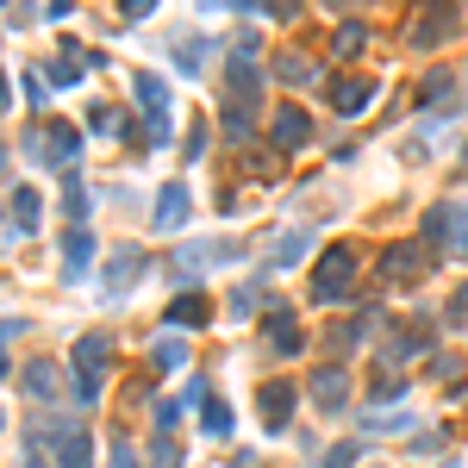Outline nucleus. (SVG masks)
Returning <instances> with one entry per match:
<instances>
[{
  "label": "nucleus",
  "mask_w": 468,
  "mask_h": 468,
  "mask_svg": "<svg viewBox=\"0 0 468 468\" xmlns=\"http://www.w3.org/2000/svg\"><path fill=\"white\" fill-rule=\"evenodd\" d=\"M350 275H356V256H350V250H325V256H319V269H313V300H319V306L350 300Z\"/></svg>",
  "instance_id": "f257e3e1"
},
{
  "label": "nucleus",
  "mask_w": 468,
  "mask_h": 468,
  "mask_svg": "<svg viewBox=\"0 0 468 468\" xmlns=\"http://www.w3.org/2000/svg\"><path fill=\"white\" fill-rule=\"evenodd\" d=\"M107 362H113V344H107V338H82V344H75V393H82V400L101 393Z\"/></svg>",
  "instance_id": "f03ea898"
},
{
  "label": "nucleus",
  "mask_w": 468,
  "mask_h": 468,
  "mask_svg": "<svg viewBox=\"0 0 468 468\" xmlns=\"http://www.w3.org/2000/svg\"><path fill=\"white\" fill-rule=\"evenodd\" d=\"M456 31V0H425L412 19V44H444Z\"/></svg>",
  "instance_id": "7ed1b4c3"
},
{
  "label": "nucleus",
  "mask_w": 468,
  "mask_h": 468,
  "mask_svg": "<svg viewBox=\"0 0 468 468\" xmlns=\"http://www.w3.org/2000/svg\"><path fill=\"white\" fill-rule=\"evenodd\" d=\"M419 269H425V243H393L381 256V281H412Z\"/></svg>",
  "instance_id": "20e7f679"
},
{
  "label": "nucleus",
  "mask_w": 468,
  "mask_h": 468,
  "mask_svg": "<svg viewBox=\"0 0 468 468\" xmlns=\"http://www.w3.org/2000/svg\"><path fill=\"white\" fill-rule=\"evenodd\" d=\"M256 406H262V425H269V431H281V425H287V412H294V387H287V381H262Z\"/></svg>",
  "instance_id": "39448f33"
},
{
  "label": "nucleus",
  "mask_w": 468,
  "mask_h": 468,
  "mask_svg": "<svg viewBox=\"0 0 468 468\" xmlns=\"http://www.w3.org/2000/svg\"><path fill=\"white\" fill-rule=\"evenodd\" d=\"M306 137H313V119L300 113V107H281L275 113V150H300Z\"/></svg>",
  "instance_id": "423d86ee"
},
{
  "label": "nucleus",
  "mask_w": 468,
  "mask_h": 468,
  "mask_svg": "<svg viewBox=\"0 0 468 468\" xmlns=\"http://www.w3.org/2000/svg\"><path fill=\"white\" fill-rule=\"evenodd\" d=\"M450 232V250H468V207H437L431 213V237Z\"/></svg>",
  "instance_id": "0eeeda50"
},
{
  "label": "nucleus",
  "mask_w": 468,
  "mask_h": 468,
  "mask_svg": "<svg viewBox=\"0 0 468 468\" xmlns=\"http://www.w3.org/2000/svg\"><path fill=\"white\" fill-rule=\"evenodd\" d=\"M368 94H375V88H368L362 75H344V82L331 88V107H338V113H362V107H368Z\"/></svg>",
  "instance_id": "6e6552de"
},
{
  "label": "nucleus",
  "mask_w": 468,
  "mask_h": 468,
  "mask_svg": "<svg viewBox=\"0 0 468 468\" xmlns=\"http://www.w3.org/2000/svg\"><path fill=\"white\" fill-rule=\"evenodd\" d=\"M188 219V188H163V200H156V232H175Z\"/></svg>",
  "instance_id": "1a4fd4ad"
},
{
  "label": "nucleus",
  "mask_w": 468,
  "mask_h": 468,
  "mask_svg": "<svg viewBox=\"0 0 468 468\" xmlns=\"http://www.w3.org/2000/svg\"><path fill=\"white\" fill-rule=\"evenodd\" d=\"M313 393H319V406H344V393H350V375H344V368H319Z\"/></svg>",
  "instance_id": "9d476101"
},
{
  "label": "nucleus",
  "mask_w": 468,
  "mask_h": 468,
  "mask_svg": "<svg viewBox=\"0 0 468 468\" xmlns=\"http://www.w3.org/2000/svg\"><path fill=\"white\" fill-rule=\"evenodd\" d=\"M262 331H269V344H275V350H300V325H294V313H269V325H262Z\"/></svg>",
  "instance_id": "9b49d317"
},
{
  "label": "nucleus",
  "mask_w": 468,
  "mask_h": 468,
  "mask_svg": "<svg viewBox=\"0 0 468 468\" xmlns=\"http://www.w3.org/2000/svg\"><path fill=\"white\" fill-rule=\"evenodd\" d=\"M300 256H306V232H281L275 237V250H269L275 269H287V262H300Z\"/></svg>",
  "instance_id": "f8f14e48"
},
{
  "label": "nucleus",
  "mask_w": 468,
  "mask_h": 468,
  "mask_svg": "<svg viewBox=\"0 0 468 468\" xmlns=\"http://www.w3.org/2000/svg\"><path fill=\"white\" fill-rule=\"evenodd\" d=\"M200 431H207V437H225V431H232V406H225V400H207V406H200Z\"/></svg>",
  "instance_id": "ddd939ff"
},
{
  "label": "nucleus",
  "mask_w": 468,
  "mask_h": 468,
  "mask_svg": "<svg viewBox=\"0 0 468 468\" xmlns=\"http://www.w3.org/2000/svg\"><path fill=\"white\" fill-rule=\"evenodd\" d=\"M169 325H207V300H200V294L175 300V306H169Z\"/></svg>",
  "instance_id": "4468645a"
},
{
  "label": "nucleus",
  "mask_w": 468,
  "mask_h": 468,
  "mask_svg": "<svg viewBox=\"0 0 468 468\" xmlns=\"http://www.w3.org/2000/svg\"><path fill=\"white\" fill-rule=\"evenodd\" d=\"M57 456H63V468H88V444L75 431H57Z\"/></svg>",
  "instance_id": "2eb2a0df"
},
{
  "label": "nucleus",
  "mask_w": 468,
  "mask_h": 468,
  "mask_svg": "<svg viewBox=\"0 0 468 468\" xmlns=\"http://www.w3.org/2000/svg\"><path fill=\"white\" fill-rule=\"evenodd\" d=\"M13 219H19V232H31V225H38V194H31V188H19V194H13Z\"/></svg>",
  "instance_id": "dca6fc26"
},
{
  "label": "nucleus",
  "mask_w": 468,
  "mask_h": 468,
  "mask_svg": "<svg viewBox=\"0 0 468 468\" xmlns=\"http://www.w3.org/2000/svg\"><path fill=\"white\" fill-rule=\"evenodd\" d=\"M88 256H94V237H88V232H69V281L82 275V262H88Z\"/></svg>",
  "instance_id": "f3484780"
},
{
  "label": "nucleus",
  "mask_w": 468,
  "mask_h": 468,
  "mask_svg": "<svg viewBox=\"0 0 468 468\" xmlns=\"http://www.w3.org/2000/svg\"><path fill=\"white\" fill-rule=\"evenodd\" d=\"M25 381H31V400H50V393H57V387H50V381H57V368H44V362H31V368H25Z\"/></svg>",
  "instance_id": "a211bd4d"
},
{
  "label": "nucleus",
  "mask_w": 468,
  "mask_h": 468,
  "mask_svg": "<svg viewBox=\"0 0 468 468\" xmlns=\"http://www.w3.org/2000/svg\"><path fill=\"white\" fill-rule=\"evenodd\" d=\"M275 75H281V82H313V63H306V57H281Z\"/></svg>",
  "instance_id": "6ab92c4d"
},
{
  "label": "nucleus",
  "mask_w": 468,
  "mask_h": 468,
  "mask_svg": "<svg viewBox=\"0 0 468 468\" xmlns=\"http://www.w3.org/2000/svg\"><path fill=\"white\" fill-rule=\"evenodd\" d=\"M362 44H368V31H362V25H344V31H338V57H356Z\"/></svg>",
  "instance_id": "aec40b11"
},
{
  "label": "nucleus",
  "mask_w": 468,
  "mask_h": 468,
  "mask_svg": "<svg viewBox=\"0 0 468 468\" xmlns=\"http://www.w3.org/2000/svg\"><path fill=\"white\" fill-rule=\"evenodd\" d=\"M181 338H163V344H156V368H181Z\"/></svg>",
  "instance_id": "412c9836"
},
{
  "label": "nucleus",
  "mask_w": 468,
  "mask_h": 468,
  "mask_svg": "<svg viewBox=\"0 0 468 468\" xmlns=\"http://www.w3.org/2000/svg\"><path fill=\"white\" fill-rule=\"evenodd\" d=\"M356 450H362V444H344L338 456H325V468H350V463H356Z\"/></svg>",
  "instance_id": "4be33fe9"
},
{
  "label": "nucleus",
  "mask_w": 468,
  "mask_h": 468,
  "mask_svg": "<svg viewBox=\"0 0 468 468\" xmlns=\"http://www.w3.org/2000/svg\"><path fill=\"white\" fill-rule=\"evenodd\" d=\"M113 468H137V456H131V444H119V450H113Z\"/></svg>",
  "instance_id": "5701e85b"
},
{
  "label": "nucleus",
  "mask_w": 468,
  "mask_h": 468,
  "mask_svg": "<svg viewBox=\"0 0 468 468\" xmlns=\"http://www.w3.org/2000/svg\"><path fill=\"white\" fill-rule=\"evenodd\" d=\"M450 325H468V294L456 300V306H450Z\"/></svg>",
  "instance_id": "b1692460"
},
{
  "label": "nucleus",
  "mask_w": 468,
  "mask_h": 468,
  "mask_svg": "<svg viewBox=\"0 0 468 468\" xmlns=\"http://www.w3.org/2000/svg\"><path fill=\"white\" fill-rule=\"evenodd\" d=\"M150 6H156V0H125V13H131V19H144Z\"/></svg>",
  "instance_id": "393cba45"
},
{
  "label": "nucleus",
  "mask_w": 468,
  "mask_h": 468,
  "mask_svg": "<svg viewBox=\"0 0 468 468\" xmlns=\"http://www.w3.org/2000/svg\"><path fill=\"white\" fill-rule=\"evenodd\" d=\"M0 375H6V356H0Z\"/></svg>",
  "instance_id": "a878e982"
},
{
  "label": "nucleus",
  "mask_w": 468,
  "mask_h": 468,
  "mask_svg": "<svg viewBox=\"0 0 468 468\" xmlns=\"http://www.w3.org/2000/svg\"><path fill=\"white\" fill-rule=\"evenodd\" d=\"M31 468H44V463H31Z\"/></svg>",
  "instance_id": "bb28decb"
}]
</instances>
